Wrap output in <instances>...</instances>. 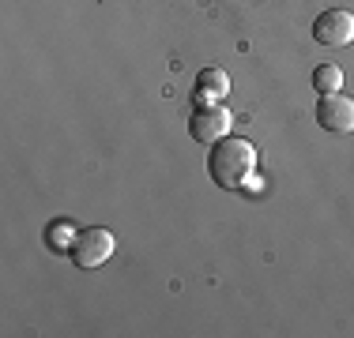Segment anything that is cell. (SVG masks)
I'll return each instance as SVG.
<instances>
[{"label":"cell","instance_id":"6da1fadb","mask_svg":"<svg viewBox=\"0 0 354 338\" xmlns=\"http://www.w3.org/2000/svg\"><path fill=\"white\" fill-rule=\"evenodd\" d=\"M252 166H257V150L249 139H218L207 155V173L218 188H241L245 181H252Z\"/></svg>","mask_w":354,"mask_h":338},{"label":"cell","instance_id":"7a4b0ae2","mask_svg":"<svg viewBox=\"0 0 354 338\" xmlns=\"http://www.w3.org/2000/svg\"><path fill=\"white\" fill-rule=\"evenodd\" d=\"M113 233L109 230H83L75 233V244H72V259L75 267L91 270V267H102L109 256H113Z\"/></svg>","mask_w":354,"mask_h":338},{"label":"cell","instance_id":"3957f363","mask_svg":"<svg viewBox=\"0 0 354 338\" xmlns=\"http://www.w3.org/2000/svg\"><path fill=\"white\" fill-rule=\"evenodd\" d=\"M230 121L234 117L226 113L223 106H196V113H192V121H189V135L196 143H204V147H215L218 139L230 135Z\"/></svg>","mask_w":354,"mask_h":338},{"label":"cell","instance_id":"277c9868","mask_svg":"<svg viewBox=\"0 0 354 338\" xmlns=\"http://www.w3.org/2000/svg\"><path fill=\"white\" fill-rule=\"evenodd\" d=\"M313 38L320 41V46H332V49L351 46V41H354V15L343 12V8H332V12L317 15Z\"/></svg>","mask_w":354,"mask_h":338},{"label":"cell","instance_id":"5b68a950","mask_svg":"<svg viewBox=\"0 0 354 338\" xmlns=\"http://www.w3.org/2000/svg\"><path fill=\"white\" fill-rule=\"evenodd\" d=\"M317 124L324 132H354V101L343 95H324L317 106Z\"/></svg>","mask_w":354,"mask_h":338},{"label":"cell","instance_id":"8992f818","mask_svg":"<svg viewBox=\"0 0 354 338\" xmlns=\"http://www.w3.org/2000/svg\"><path fill=\"white\" fill-rule=\"evenodd\" d=\"M226 95H230V79H226V72L204 68V72L196 75V90H192V101H196V106H218Z\"/></svg>","mask_w":354,"mask_h":338},{"label":"cell","instance_id":"52a82bcc","mask_svg":"<svg viewBox=\"0 0 354 338\" xmlns=\"http://www.w3.org/2000/svg\"><path fill=\"white\" fill-rule=\"evenodd\" d=\"M339 87H343V72L335 64H317V72H313V90L320 98L324 95H339Z\"/></svg>","mask_w":354,"mask_h":338},{"label":"cell","instance_id":"ba28073f","mask_svg":"<svg viewBox=\"0 0 354 338\" xmlns=\"http://www.w3.org/2000/svg\"><path fill=\"white\" fill-rule=\"evenodd\" d=\"M49 248H64V244H75V233L68 226H49Z\"/></svg>","mask_w":354,"mask_h":338}]
</instances>
